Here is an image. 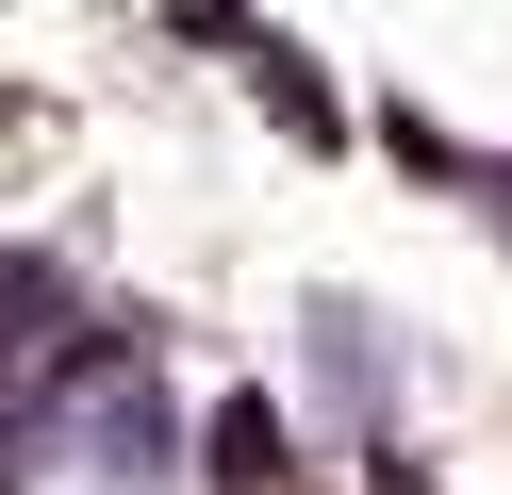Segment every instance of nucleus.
Instances as JSON below:
<instances>
[{
  "instance_id": "nucleus-1",
  "label": "nucleus",
  "mask_w": 512,
  "mask_h": 495,
  "mask_svg": "<svg viewBox=\"0 0 512 495\" xmlns=\"http://www.w3.org/2000/svg\"><path fill=\"white\" fill-rule=\"evenodd\" d=\"M215 479H248V495L281 479V413H265V396H232V413H215Z\"/></svg>"
},
{
  "instance_id": "nucleus-2",
  "label": "nucleus",
  "mask_w": 512,
  "mask_h": 495,
  "mask_svg": "<svg viewBox=\"0 0 512 495\" xmlns=\"http://www.w3.org/2000/svg\"><path fill=\"white\" fill-rule=\"evenodd\" d=\"M248 99H265L281 132H331V99H314V66H298V50H248Z\"/></svg>"
}]
</instances>
